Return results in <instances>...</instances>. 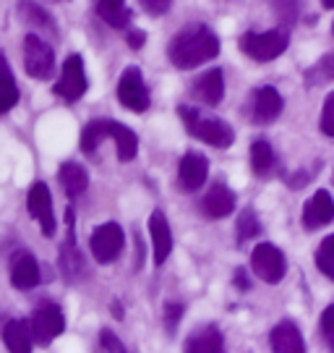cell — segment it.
<instances>
[{"label":"cell","mask_w":334,"mask_h":353,"mask_svg":"<svg viewBox=\"0 0 334 353\" xmlns=\"http://www.w3.org/2000/svg\"><path fill=\"white\" fill-rule=\"evenodd\" d=\"M217 55H220V37L207 24L183 26L167 45V58L180 71H191L201 63H209Z\"/></svg>","instance_id":"1"},{"label":"cell","mask_w":334,"mask_h":353,"mask_svg":"<svg viewBox=\"0 0 334 353\" xmlns=\"http://www.w3.org/2000/svg\"><path fill=\"white\" fill-rule=\"evenodd\" d=\"M178 115L183 121L186 131L194 137V139H201L209 147H217V150H227L233 147L236 141V131L227 126L225 121L214 118V115H204L198 113L196 108H188V105H180L178 108Z\"/></svg>","instance_id":"2"},{"label":"cell","mask_w":334,"mask_h":353,"mask_svg":"<svg viewBox=\"0 0 334 353\" xmlns=\"http://www.w3.org/2000/svg\"><path fill=\"white\" fill-rule=\"evenodd\" d=\"M290 45V32L277 26L269 32H246L238 39V48L246 52L251 61L256 63H272L277 61Z\"/></svg>","instance_id":"3"},{"label":"cell","mask_w":334,"mask_h":353,"mask_svg":"<svg viewBox=\"0 0 334 353\" xmlns=\"http://www.w3.org/2000/svg\"><path fill=\"white\" fill-rule=\"evenodd\" d=\"M251 270H253V275L264 283H280V280L285 278L287 272V262H285V254L280 252L274 243L269 241H261L256 243V249L251 252Z\"/></svg>","instance_id":"4"},{"label":"cell","mask_w":334,"mask_h":353,"mask_svg":"<svg viewBox=\"0 0 334 353\" xmlns=\"http://www.w3.org/2000/svg\"><path fill=\"white\" fill-rule=\"evenodd\" d=\"M29 330H32V338L42 345L61 338L63 330H65V316H63L61 306L55 301H39L32 319H29Z\"/></svg>","instance_id":"5"},{"label":"cell","mask_w":334,"mask_h":353,"mask_svg":"<svg viewBox=\"0 0 334 353\" xmlns=\"http://www.w3.org/2000/svg\"><path fill=\"white\" fill-rule=\"evenodd\" d=\"M123 243H125V233L118 223H102L89 236V249H92V256L97 259L99 265L115 262L121 256V252H123Z\"/></svg>","instance_id":"6"},{"label":"cell","mask_w":334,"mask_h":353,"mask_svg":"<svg viewBox=\"0 0 334 353\" xmlns=\"http://www.w3.org/2000/svg\"><path fill=\"white\" fill-rule=\"evenodd\" d=\"M282 108H285V102H282V94H280L277 89L259 87L251 92L246 113L251 123H256V126H269V123H274V121L280 118Z\"/></svg>","instance_id":"7"},{"label":"cell","mask_w":334,"mask_h":353,"mask_svg":"<svg viewBox=\"0 0 334 353\" xmlns=\"http://www.w3.org/2000/svg\"><path fill=\"white\" fill-rule=\"evenodd\" d=\"M52 92L65 102H79L87 94V74H84V61L79 52H71L63 63L61 79L55 81Z\"/></svg>","instance_id":"8"},{"label":"cell","mask_w":334,"mask_h":353,"mask_svg":"<svg viewBox=\"0 0 334 353\" xmlns=\"http://www.w3.org/2000/svg\"><path fill=\"white\" fill-rule=\"evenodd\" d=\"M24 68L32 79H39V81L50 79L55 68V52L34 32H29L24 37Z\"/></svg>","instance_id":"9"},{"label":"cell","mask_w":334,"mask_h":353,"mask_svg":"<svg viewBox=\"0 0 334 353\" xmlns=\"http://www.w3.org/2000/svg\"><path fill=\"white\" fill-rule=\"evenodd\" d=\"M118 100L123 105L125 110L131 113H144L149 110V89L144 84V76L138 71L136 65H128L118 81Z\"/></svg>","instance_id":"10"},{"label":"cell","mask_w":334,"mask_h":353,"mask_svg":"<svg viewBox=\"0 0 334 353\" xmlns=\"http://www.w3.org/2000/svg\"><path fill=\"white\" fill-rule=\"evenodd\" d=\"M26 212L39 223L42 236L52 239V233H55V214H52V196H50L48 183H42V181L32 183V189L26 194Z\"/></svg>","instance_id":"11"},{"label":"cell","mask_w":334,"mask_h":353,"mask_svg":"<svg viewBox=\"0 0 334 353\" xmlns=\"http://www.w3.org/2000/svg\"><path fill=\"white\" fill-rule=\"evenodd\" d=\"M207 176H209V160L201 152H186L180 165H178V181H175V186L180 191H186V194H191V191L204 186Z\"/></svg>","instance_id":"12"},{"label":"cell","mask_w":334,"mask_h":353,"mask_svg":"<svg viewBox=\"0 0 334 353\" xmlns=\"http://www.w3.org/2000/svg\"><path fill=\"white\" fill-rule=\"evenodd\" d=\"M149 239H152V256L154 265L160 267L167 262V256L173 254V230L162 210H154L149 214Z\"/></svg>","instance_id":"13"},{"label":"cell","mask_w":334,"mask_h":353,"mask_svg":"<svg viewBox=\"0 0 334 353\" xmlns=\"http://www.w3.org/2000/svg\"><path fill=\"white\" fill-rule=\"evenodd\" d=\"M334 220V199L329 191L319 189L313 196H311L306 207H303V214H300V225L306 230H319V228L329 225Z\"/></svg>","instance_id":"14"},{"label":"cell","mask_w":334,"mask_h":353,"mask_svg":"<svg viewBox=\"0 0 334 353\" xmlns=\"http://www.w3.org/2000/svg\"><path fill=\"white\" fill-rule=\"evenodd\" d=\"M236 194L230 186H225V183H214L207 194H204V199H201V214L204 217H209V220H222L227 214H233L236 210Z\"/></svg>","instance_id":"15"},{"label":"cell","mask_w":334,"mask_h":353,"mask_svg":"<svg viewBox=\"0 0 334 353\" xmlns=\"http://www.w3.org/2000/svg\"><path fill=\"white\" fill-rule=\"evenodd\" d=\"M191 94L207 108H217L225 97V76L220 68H209L191 84Z\"/></svg>","instance_id":"16"},{"label":"cell","mask_w":334,"mask_h":353,"mask_svg":"<svg viewBox=\"0 0 334 353\" xmlns=\"http://www.w3.org/2000/svg\"><path fill=\"white\" fill-rule=\"evenodd\" d=\"M269 345L274 353H306V341L293 319H282L274 325L269 332Z\"/></svg>","instance_id":"17"},{"label":"cell","mask_w":334,"mask_h":353,"mask_svg":"<svg viewBox=\"0 0 334 353\" xmlns=\"http://www.w3.org/2000/svg\"><path fill=\"white\" fill-rule=\"evenodd\" d=\"M183 353H227L225 351V335L217 325H204L188 335Z\"/></svg>","instance_id":"18"},{"label":"cell","mask_w":334,"mask_h":353,"mask_svg":"<svg viewBox=\"0 0 334 353\" xmlns=\"http://www.w3.org/2000/svg\"><path fill=\"white\" fill-rule=\"evenodd\" d=\"M11 283L19 290H32L39 285V265L29 252H19L11 259Z\"/></svg>","instance_id":"19"},{"label":"cell","mask_w":334,"mask_h":353,"mask_svg":"<svg viewBox=\"0 0 334 353\" xmlns=\"http://www.w3.org/2000/svg\"><path fill=\"white\" fill-rule=\"evenodd\" d=\"M3 343L8 353H32V330H29V322L26 319H11L3 325Z\"/></svg>","instance_id":"20"},{"label":"cell","mask_w":334,"mask_h":353,"mask_svg":"<svg viewBox=\"0 0 334 353\" xmlns=\"http://www.w3.org/2000/svg\"><path fill=\"white\" fill-rule=\"evenodd\" d=\"M58 181H61V186H63V191H65V196H68V199L81 196L89 186L87 170H84L79 163H63L61 170H58Z\"/></svg>","instance_id":"21"},{"label":"cell","mask_w":334,"mask_h":353,"mask_svg":"<svg viewBox=\"0 0 334 353\" xmlns=\"http://www.w3.org/2000/svg\"><path fill=\"white\" fill-rule=\"evenodd\" d=\"M107 139L115 141L121 163H131V160L136 157V152H138V137L128 126L118 123V121H110V128H107Z\"/></svg>","instance_id":"22"},{"label":"cell","mask_w":334,"mask_h":353,"mask_svg":"<svg viewBox=\"0 0 334 353\" xmlns=\"http://www.w3.org/2000/svg\"><path fill=\"white\" fill-rule=\"evenodd\" d=\"M251 168L259 178H269L277 173V154L267 139H256L251 144Z\"/></svg>","instance_id":"23"},{"label":"cell","mask_w":334,"mask_h":353,"mask_svg":"<svg viewBox=\"0 0 334 353\" xmlns=\"http://www.w3.org/2000/svg\"><path fill=\"white\" fill-rule=\"evenodd\" d=\"M94 11L112 29H125L131 24V11H128L125 0H94Z\"/></svg>","instance_id":"24"},{"label":"cell","mask_w":334,"mask_h":353,"mask_svg":"<svg viewBox=\"0 0 334 353\" xmlns=\"http://www.w3.org/2000/svg\"><path fill=\"white\" fill-rule=\"evenodd\" d=\"M16 102H19V87H16V79H13L8 58L0 52V115L13 110Z\"/></svg>","instance_id":"25"},{"label":"cell","mask_w":334,"mask_h":353,"mask_svg":"<svg viewBox=\"0 0 334 353\" xmlns=\"http://www.w3.org/2000/svg\"><path fill=\"white\" fill-rule=\"evenodd\" d=\"M107 128H110V118H94V121H89L84 131H81V141H79V147L84 154H94L99 150V144L107 139Z\"/></svg>","instance_id":"26"},{"label":"cell","mask_w":334,"mask_h":353,"mask_svg":"<svg viewBox=\"0 0 334 353\" xmlns=\"http://www.w3.org/2000/svg\"><path fill=\"white\" fill-rule=\"evenodd\" d=\"M19 11H21V19H24L26 24L39 26V29H48V32H58V26H55V21H52V16H50L39 3H34V0H21V3H19Z\"/></svg>","instance_id":"27"},{"label":"cell","mask_w":334,"mask_h":353,"mask_svg":"<svg viewBox=\"0 0 334 353\" xmlns=\"http://www.w3.org/2000/svg\"><path fill=\"white\" fill-rule=\"evenodd\" d=\"M303 79H306L309 87H319V84L334 81V55L332 52H326L324 58H319V61L303 74Z\"/></svg>","instance_id":"28"},{"label":"cell","mask_w":334,"mask_h":353,"mask_svg":"<svg viewBox=\"0 0 334 353\" xmlns=\"http://www.w3.org/2000/svg\"><path fill=\"white\" fill-rule=\"evenodd\" d=\"M261 233V223L259 217H256V210L253 207H246L240 217H238V225H236V239L238 243H246V241L256 239Z\"/></svg>","instance_id":"29"},{"label":"cell","mask_w":334,"mask_h":353,"mask_svg":"<svg viewBox=\"0 0 334 353\" xmlns=\"http://www.w3.org/2000/svg\"><path fill=\"white\" fill-rule=\"evenodd\" d=\"M269 6L282 29H290L300 16V0H269Z\"/></svg>","instance_id":"30"},{"label":"cell","mask_w":334,"mask_h":353,"mask_svg":"<svg viewBox=\"0 0 334 353\" xmlns=\"http://www.w3.org/2000/svg\"><path fill=\"white\" fill-rule=\"evenodd\" d=\"M316 267L324 278H329L334 283V233L322 241V246L316 249Z\"/></svg>","instance_id":"31"},{"label":"cell","mask_w":334,"mask_h":353,"mask_svg":"<svg viewBox=\"0 0 334 353\" xmlns=\"http://www.w3.org/2000/svg\"><path fill=\"white\" fill-rule=\"evenodd\" d=\"M319 332H322L326 348L334 353V303L326 306L322 312V316H319Z\"/></svg>","instance_id":"32"},{"label":"cell","mask_w":334,"mask_h":353,"mask_svg":"<svg viewBox=\"0 0 334 353\" xmlns=\"http://www.w3.org/2000/svg\"><path fill=\"white\" fill-rule=\"evenodd\" d=\"M319 128L324 137L334 139V92L324 100L322 105V118H319Z\"/></svg>","instance_id":"33"},{"label":"cell","mask_w":334,"mask_h":353,"mask_svg":"<svg viewBox=\"0 0 334 353\" xmlns=\"http://www.w3.org/2000/svg\"><path fill=\"white\" fill-rule=\"evenodd\" d=\"M180 316H183V303H175V301L165 303V327H167V332H170V335H173L175 327H178Z\"/></svg>","instance_id":"34"},{"label":"cell","mask_w":334,"mask_h":353,"mask_svg":"<svg viewBox=\"0 0 334 353\" xmlns=\"http://www.w3.org/2000/svg\"><path fill=\"white\" fill-rule=\"evenodd\" d=\"M99 345H102L107 353H128L125 351L123 341H121L112 330H102V332H99Z\"/></svg>","instance_id":"35"},{"label":"cell","mask_w":334,"mask_h":353,"mask_svg":"<svg viewBox=\"0 0 334 353\" xmlns=\"http://www.w3.org/2000/svg\"><path fill=\"white\" fill-rule=\"evenodd\" d=\"M138 6H141L149 16H165V13L170 11L173 0H138Z\"/></svg>","instance_id":"36"},{"label":"cell","mask_w":334,"mask_h":353,"mask_svg":"<svg viewBox=\"0 0 334 353\" xmlns=\"http://www.w3.org/2000/svg\"><path fill=\"white\" fill-rule=\"evenodd\" d=\"M147 42V34L141 32V29H134V32H128V48H134V50H138L141 45Z\"/></svg>","instance_id":"37"},{"label":"cell","mask_w":334,"mask_h":353,"mask_svg":"<svg viewBox=\"0 0 334 353\" xmlns=\"http://www.w3.org/2000/svg\"><path fill=\"white\" fill-rule=\"evenodd\" d=\"M309 178H311L309 170H300V173H295V176H290L287 186H290V189H300V186H306V183H309Z\"/></svg>","instance_id":"38"},{"label":"cell","mask_w":334,"mask_h":353,"mask_svg":"<svg viewBox=\"0 0 334 353\" xmlns=\"http://www.w3.org/2000/svg\"><path fill=\"white\" fill-rule=\"evenodd\" d=\"M236 288L238 290H248V275L243 270H238L236 272Z\"/></svg>","instance_id":"39"},{"label":"cell","mask_w":334,"mask_h":353,"mask_svg":"<svg viewBox=\"0 0 334 353\" xmlns=\"http://www.w3.org/2000/svg\"><path fill=\"white\" fill-rule=\"evenodd\" d=\"M110 312H112L115 316H118V319L123 316V312H121V303H115V301H112V309H110Z\"/></svg>","instance_id":"40"},{"label":"cell","mask_w":334,"mask_h":353,"mask_svg":"<svg viewBox=\"0 0 334 353\" xmlns=\"http://www.w3.org/2000/svg\"><path fill=\"white\" fill-rule=\"evenodd\" d=\"M322 6H324V8H329V11H332V8H334V0H322Z\"/></svg>","instance_id":"41"},{"label":"cell","mask_w":334,"mask_h":353,"mask_svg":"<svg viewBox=\"0 0 334 353\" xmlns=\"http://www.w3.org/2000/svg\"><path fill=\"white\" fill-rule=\"evenodd\" d=\"M332 183H334V173H332Z\"/></svg>","instance_id":"42"},{"label":"cell","mask_w":334,"mask_h":353,"mask_svg":"<svg viewBox=\"0 0 334 353\" xmlns=\"http://www.w3.org/2000/svg\"><path fill=\"white\" fill-rule=\"evenodd\" d=\"M332 29H334V26H332Z\"/></svg>","instance_id":"43"}]
</instances>
